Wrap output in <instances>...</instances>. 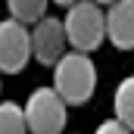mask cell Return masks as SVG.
Returning <instances> with one entry per match:
<instances>
[{"instance_id": "cell-13", "label": "cell", "mask_w": 134, "mask_h": 134, "mask_svg": "<svg viewBox=\"0 0 134 134\" xmlns=\"http://www.w3.org/2000/svg\"><path fill=\"white\" fill-rule=\"evenodd\" d=\"M0 87H3V78H0Z\"/></svg>"}, {"instance_id": "cell-12", "label": "cell", "mask_w": 134, "mask_h": 134, "mask_svg": "<svg viewBox=\"0 0 134 134\" xmlns=\"http://www.w3.org/2000/svg\"><path fill=\"white\" fill-rule=\"evenodd\" d=\"M94 3H100V6H109V3H115V0H94Z\"/></svg>"}, {"instance_id": "cell-11", "label": "cell", "mask_w": 134, "mask_h": 134, "mask_svg": "<svg viewBox=\"0 0 134 134\" xmlns=\"http://www.w3.org/2000/svg\"><path fill=\"white\" fill-rule=\"evenodd\" d=\"M53 3H56V6H72L75 0H53Z\"/></svg>"}, {"instance_id": "cell-9", "label": "cell", "mask_w": 134, "mask_h": 134, "mask_svg": "<svg viewBox=\"0 0 134 134\" xmlns=\"http://www.w3.org/2000/svg\"><path fill=\"white\" fill-rule=\"evenodd\" d=\"M0 134H28L25 125V115H22V106L13 100L0 103Z\"/></svg>"}, {"instance_id": "cell-3", "label": "cell", "mask_w": 134, "mask_h": 134, "mask_svg": "<svg viewBox=\"0 0 134 134\" xmlns=\"http://www.w3.org/2000/svg\"><path fill=\"white\" fill-rule=\"evenodd\" d=\"M28 134H63L69 122V106L53 87H37L22 106Z\"/></svg>"}, {"instance_id": "cell-8", "label": "cell", "mask_w": 134, "mask_h": 134, "mask_svg": "<svg viewBox=\"0 0 134 134\" xmlns=\"http://www.w3.org/2000/svg\"><path fill=\"white\" fill-rule=\"evenodd\" d=\"M47 6H50V0H6L9 19H16L22 25H31L41 16H47Z\"/></svg>"}, {"instance_id": "cell-1", "label": "cell", "mask_w": 134, "mask_h": 134, "mask_svg": "<svg viewBox=\"0 0 134 134\" xmlns=\"http://www.w3.org/2000/svg\"><path fill=\"white\" fill-rule=\"evenodd\" d=\"M53 91L63 97L66 106H81L94 97L97 91V66L91 59V53L81 50H66L56 63H53Z\"/></svg>"}, {"instance_id": "cell-6", "label": "cell", "mask_w": 134, "mask_h": 134, "mask_svg": "<svg viewBox=\"0 0 134 134\" xmlns=\"http://www.w3.org/2000/svg\"><path fill=\"white\" fill-rule=\"evenodd\" d=\"M103 34L115 50L134 47V0H115L103 9Z\"/></svg>"}, {"instance_id": "cell-10", "label": "cell", "mask_w": 134, "mask_h": 134, "mask_svg": "<svg viewBox=\"0 0 134 134\" xmlns=\"http://www.w3.org/2000/svg\"><path fill=\"white\" fill-rule=\"evenodd\" d=\"M94 134H131V128H128V125H122L119 119H106V122L97 125V131H94Z\"/></svg>"}, {"instance_id": "cell-7", "label": "cell", "mask_w": 134, "mask_h": 134, "mask_svg": "<svg viewBox=\"0 0 134 134\" xmlns=\"http://www.w3.org/2000/svg\"><path fill=\"white\" fill-rule=\"evenodd\" d=\"M112 109H115L112 119H119L122 125L134 128V78L131 75L119 81V87H115V94H112Z\"/></svg>"}, {"instance_id": "cell-5", "label": "cell", "mask_w": 134, "mask_h": 134, "mask_svg": "<svg viewBox=\"0 0 134 134\" xmlns=\"http://www.w3.org/2000/svg\"><path fill=\"white\" fill-rule=\"evenodd\" d=\"M31 37V59L41 66H53L63 53H66V31H63V19L56 16H41L28 28Z\"/></svg>"}, {"instance_id": "cell-2", "label": "cell", "mask_w": 134, "mask_h": 134, "mask_svg": "<svg viewBox=\"0 0 134 134\" xmlns=\"http://www.w3.org/2000/svg\"><path fill=\"white\" fill-rule=\"evenodd\" d=\"M63 31H66V44H72V50L94 53L106 41V34H103V6L94 3V0H75L72 6H66Z\"/></svg>"}, {"instance_id": "cell-4", "label": "cell", "mask_w": 134, "mask_h": 134, "mask_svg": "<svg viewBox=\"0 0 134 134\" xmlns=\"http://www.w3.org/2000/svg\"><path fill=\"white\" fill-rule=\"evenodd\" d=\"M31 59V37L28 25L16 19L0 22V75H19Z\"/></svg>"}]
</instances>
